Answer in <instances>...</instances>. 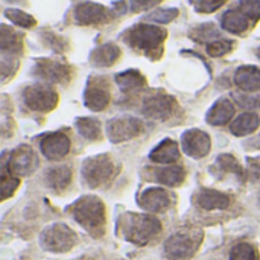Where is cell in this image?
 Wrapping results in <instances>:
<instances>
[{"instance_id":"cell-11","label":"cell","mask_w":260,"mask_h":260,"mask_svg":"<svg viewBox=\"0 0 260 260\" xmlns=\"http://www.w3.org/2000/svg\"><path fill=\"white\" fill-rule=\"evenodd\" d=\"M183 151L192 158H203L210 152V137L201 129H189L181 136Z\"/></svg>"},{"instance_id":"cell-16","label":"cell","mask_w":260,"mask_h":260,"mask_svg":"<svg viewBox=\"0 0 260 260\" xmlns=\"http://www.w3.org/2000/svg\"><path fill=\"white\" fill-rule=\"evenodd\" d=\"M139 206L151 213H161L171 206V197L165 189L149 187L139 197Z\"/></svg>"},{"instance_id":"cell-4","label":"cell","mask_w":260,"mask_h":260,"mask_svg":"<svg viewBox=\"0 0 260 260\" xmlns=\"http://www.w3.org/2000/svg\"><path fill=\"white\" fill-rule=\"evenodd\" d=\"M41 247L50 253H67L76 244L75 232L66 224H53L43 230L40 236Z\"/></svg>"},{"instance_id":"cell-35","label":"cell","mask_w":260,"mask_h":260,"mask_svg":"<svg viewBox=\"0 0 260 260\" xmlns=\"http://www.w3.org/2000/svg\"><path fill=\"white\" fill-rule=\"evenodd\" d=\"M236 102L245 110H256L260 107V93L250 94V93H233Z\"/></svg>"},{"instance_id":"cell-10","label":"cell","mask_w":260,"mask_h":260,"mask_svg":"<svg viewBox=\"0 0 260 260\" xmlns=\"http://www.w3.org/2000/svg\"><path fill=\"white\" fill-rule=\"evenodd\" d=\"M84 104L91 111H102L110 104V90L108 84L102 78H90L85 93Z\"/></svg>"},{"instance_id":"cell-18","label":"cell","mask_w":260,"mask_h":260,"mask_svg":"<svg viewBox=\"0 0 260 260\" xmlns=\"http://www.w3.org/2000/svg\"><path fill=\"white\" fill-rule=\"evenodd\" d=\"M233 116H235V107L232 101L227 98H222L210 107L206 119L210 125L218 126V125H225L227 122H230Z\"/></svg>"},{"instance_id":"cell-34","label":"cell","mask_w":260,"mask_h":260,"mask_svg":"<svg viewBox=\"0 0 260 260\" xmlns=\"http://www.w3.org/2000/svg\"><path fill=\"white\" fill-rule=\"evenodd\" d=\"M177 17H178L177 8H163V9H157L152 14H149L148 20L160 23V24H166V23H171L172 20H175Z\"/></svg>"},{"instance_id":"cell-12","label":"cell","mask_w":260,"mask_h":260,"mask_svg":"<svg viewBox=\"0 0 260 260\" xmlns=\"http://www.w3.org/2000/svg\"><path fill=\"white\" fill-rule=\"evenodd\" d=\"M175 110L174 98L168 94H154L143 101V114L149 119L166 120Z\"/></svg>"},{"instance_id":"cell-20","label":"cell","mask_w":260,"mask_h":260,"mask_svg":"<svg viewBox=\"0 0 260 260\" xmlns=\"http://www.w3.org/2000/svg\"><path fill=\"white\" fill-rule=\"evenodd\" d=\"M120 58V49L119 46L113 43H105L99 46L96 50H93L90 61L96 67H110Z\"/></svg>"},{"instance_id":"cell-7","label":"cell","mask_w":260,"mask_h":260,"mask_svg":"<svg viewBox=\"0 0 260 260\" xmlns=\"http://www.w3.org/2000/svg\"><path fill=\"white\" fill-rule=\"evenodd\" d=\"M143 125L133 116H119L107 123V134L113 143L126 142L140 134Z\"/></svg>"},{"instance_id":"cell-23","label":"cell","mask_w":260,"mask_h":260,"mask_svg":"<svg viewBox=\"0 0 260 260\" xmlns=\"http://www.w3.org/2000/svg\"><path fill=\"white\" fill-rule=\"evenodd\" d=\"M259 125L260 119L256 113H244L232 122L230 131H232V134L242 137V136L254 133L259 128Z\"/></svg>"},{"instance_id":"cell-32","label":"cell","mask_w":260,"mask_h":260,"mask_svg":"<svg viewBox=\"0 0 260 260\" xmlns=\"http://www.w3.org/2000/svg\"><path fill=\"white\" fill-rule=\"evenodd\" d=\"M216 165L224 171V172H232L235 175H238L239 178H244V169L241 168V165L238 163V160L233 155L224 154L221 157H218Z\"/></svg>"},{"instance_id":"cell-14","label":"cell","mask_w":260,"mask_h":260,"mask_svg":"<svg viewBox=\"0 0 260 260\" xmlns=\"http://www.w3.org/2000/svg\"><path fill=\"white\" fill-rule=\"evenodd\" d=\"M34 75L49 82H67L70 79V67L55 59H38L34 67Z\"/></svg>"},{"instance_id":"cell-17","label":"cell","mask_w":260,"mask_h":260,"mask_svg":"<svg viewBox=\"0 0 260 260\" xmlns=\"http://www.w3.org/2000/svg\"><path fill=\"white\" fill-rule=\"evenodd\" d=\"M235 84L247 91H257L260 90V69L256 66H242L235 73Z\"/></svg>"},{"instance_id":"cell-9","label":"cell","mask_w":260,"mask_h":260,"mask_svg":"<svg viewBox=\"0 0 260 260\" xmlns=\"http://www.w3.org/2000/svg\"><path fill=\"white\" fill-rule=\"evenodd\" d=\"M38 166V157L35 155L34 149L29 146H18L12 154L11 158L8 160V171L14 177H26L30 175Z\"/></svg>"},{"instance_id":"cell-30","label":"cell","mask_w":260,"mask_h":260,"mask_svg":"<svg viewBox=\"0 0 260 260\" xmlns=\"http://www.w3.org/2000/svg\"><path fill=\"white\" fill-rule=\"evenodd\" d=\"M230 260H259V253L251 244L242 242L232 248Z\"/></svg>"},{"instance_id":"cell-6","label":"cell","mask_w":260,"mask_h":260,"mask_svg":"<svg viewBox=\"0 0 260 260\" xmlns=\"http://www.w3.org/2000/svg\"><path fill=\"white\" fill-rule=\"evenodd\" d=\"M23 99L27 108L34 110V111H40V113H47L52 111L56 104H58V93L49 87V85H41V84H35V85H29L24 93H23Z\"/></svg>"},{"instance_id":"cell-19","label":"cell","mask_w":260,"mask_h":260,"mask_svg":"<svg viewBox=\"0 0 260 260\" xmlns=\"http://www.w3.org/2000/svg\"><path fill=\"white\" fill-rule=\"evenodd\" d=\"M197 203L204 210H216V209L222 210L230 206V197L218 190L204 189L198 193Z\"/></svg>"},{"instance_id":"cell-33","label":"cell","mask_w":260,"mask_h":260,"mask_svg":"<svg viewBox=\"0 0 260 260\" xmlns=\"http://www.w3.org/2000/svg\"><path fill=\"white\" fill-rule=\"evenodd\" d=\"M233 49V43L230 40H224V38H218L213 40L207 44V53L213 58H219L224 56L225 53H229Z\"/></svg>"},{"instance_id":"cell-29","label":"cell","mask_w":260,"mask_h":260,"mask_svg":"<svg viewBox=\"0 0 260 260\" xmlns=\"http://www.w3.org/2000/svg\"><path fill=\"white\" fill-rule=\"evenodd\" d=\"M5 17H6L8 20H11L14 24L20 26V27H26V29L37 24L35 18H34L30 14H27V12H24V11H21V9H14V8L5 9Z\"/></svg>"},{"instance_id":"cell-8","label":"cell","mask_w":260,"mask_h":260,"mask_svg":"<svg viewBox=\"0 0 260 260\" xmlns=\"http://www.w3.org/2000/svg\"><path fill=\"white\" fill-rule=\"evenodd\" d=\"M198 242L200 241H197L193 235L175 233L165 242V251L169 259L187 260L197 253Z\"/></svg>"},{"instance_id":"cell-41","label":"cell","mask_w":260,"mask_h":260,"mask_svg":"<svg viewBox=\"0 0 260 260\" xmlns=\"http://www.w3.org/2000/svg\"><path fill=\"white\" fill-rule=\"evenodd\" d=\"M257 56H259V58H260V47H259V49H257Z\"/></svg>"},{"instance_id":"cell-42","label":"cell","mask_w":260,"mask_h":260,"mask_svg":"<svg viewBox=\"0 0 260 260\" xmlns=\"http://www.w3.org/2000/svg\"><path fill=\"white\" fill-rule=\"evenodd\" d=\"M8 2H18V0H8Z\"/></svg>"},{"instance_id":"cell-39","label":"cell","mask_w":260,"mask_h":260,"mask_svg":"<svg viewBox=\"0 0 260 260\" xmlns=\"http://www.w3.org/2000/svg\"><path fill=\"white\" fill-rule=\"evenodd\" d=\"M161 0H131V9L134 12H142V11H146L155 5H158Z\"/></svg>"},{"instance_id":"cell-26","label":"cell","mask_w":260,"mask_h":260,"mask_svg":"<svg viewBox=\"0 0 260 260\" xmlns=\"http://www.w3.org/2000/svg\"><path fill=\"white\" fill-rule=\"evenodd\" d=\"M46 181L47 186L56 192L64 190L70 181H72V171L69 166H56L49 169V172L46 174Z\"/></svg>"},{"instance_id":"cell-1","label":"cell","mask_w":260,"mask_h":260,"mask_svg":"<svg viewBox=\"0 0 260 260\" xmlns=\"http://www.w3.org/2000/svg\"><path fill=\"white\" fill-rule=\"evenodd\" d=\"M73 218L91 236H101L105 229V206L96 197H84L72 207Z\"/></svg>"},{"instance_id":"cell-27","label":"cell","mask_w":260,"mask_h":260,"mask_svg":"<svg viewBox=\"0 0 260 260\" xmlns=\"http://www.w3.org/2000/svg\"><path fill=\"white\" fill-rule=\"evenodd\" d=\"M157 180L166 186L177 187L183 183L184 180V169L180 166H171L165 169H158L157 172Z\"/></svg>"},{"instance_id":"cell-40","label":"cell","mask_w":260,"mask_h":260,"mask_svg":"<svg viewBox=\"0 0 260 260\" xmlns=\"http://www.w3.org/2000/svg\"><path fill=\"white\" fill-rule=\"evenodd\" d=\"M250 172L253 174V177L260 178V161H253V160H250Z\"/></svg>"},{"instance_id":"cell-24","label":"cell","mask_w":260,"mask_h":260,"mask_svg":"<svg viewBox=\"0 0 260 260\" xmlns=\"http://www.w3.org/2000/svg\"><path fill=\"white\" fill-rule=\"evenodd\" d=\"M116 82L122 91H137L146 85V78L139 70H125L116 75Z\"/></svg>"},{"instance_id":"cell-37","label":"cell","mask_w":260,"mask_h":260,"mask_svg":"<svg viewBox=\"0 0 260 260\" xmlns=\"http://www.w3.org/2000/svg\"><path fill=\"white\" fill-rule=\"evenodd\" d=\"M239 11L245 14L250 20H259L260 18V0H241L239 2Z\"/></svg>"},{"instance_id":"cell-21","label":"cell","mask_w":260,"mask_h":260,"mask_svg":"<svg viewBox=\"0 0 260 260\" xmlns=\"http://www.w3.org/2000/svg\"><path fill=\"white\" fill-rule=\"evenodd\" d=\"M149 158L155 163H161V165H171L175 163L180 158V149L178 145L171 140L166 139L161 143L157 145V148L149 154Z\"/></svg>"},{"instance_id":"cell-22","label":"cell","mask_w":260,"mask_h":260,"mask_svg":"<svg viewBox=\"0 0 260 260\" xmlns=\"http://www.w3.org/2000/svg\"><path fill=\"white\" fill-rule=\"evenodd\" d=\"M221 26L227 32H232V34H244L248 29V26H250V18L245 14H242L239 9H232V11H227L222 15Z\"/></svg>"},{"instance_id":"cell-31","label":"cell","mask_w":260,"mask_h":260,"mask_svg":"<svg viewBox=\"0 0 260 260\" xmlns=\"http://www.w3.org/2000/svg\"><path fill=\"white\" fill-rule=\"evenodd\" d=\"M2 184V200L5 201V200H8L15 190H17V187H18V184H20V181H18V178L17 177H14L9 171H8V168L5 166L3 168V172H2V181H0Z\"/></svg>"},{"instance_id":"cell-2","label":"cell","mask_w":260,"mask_h":260,"mask_svg":"<svg viewBox=\"0 0 260 260\" xmlns=\"http://www.w3.org/2000/svg\"><path fill=\"white\" fill-rule=\"evenodd\" d=\"M161 232V224L157 218L142 213H128L123 218L125 239L136 245L149 244Z\"/></svg>"},{"instance_id":"cell-3","label":"cell","mask_w":260,"mask_h":260,"mask_svg":"<svg viewBox=\"0 0 260 260\" xmlns=\"http://www.w3.org/2000/svg\"><path fill=\"white\" fill-rule=\"evenodd\" d=\"M166 35H168V32L165 29L158 27V26L140 23V24L133 26L125 34V40L134 49H139V50L151 55V53H158L160 52L161 44L166 40Z\"/></svg>"},{"instance_id":"cell-13","label":"cell","mask_w":260,"mask_h":260,"mask_svg":"<svg viewBox=\"0 0 260 260\" xmlns=\"http://www.w3.org/2000/svg\"><path fill=\"white\" fill-rule=\"evenodd\" d=\"M108 17H110L108 9L101 3L84 2L75 8V20L78 24H82V26L101 24V23L107 21Z\"/></svg>"},{"instance_id":"cell-36","label":"cell","mask_w":260,"mask_h":260,"mask_svg":"<svg viewBox=\"0 0 260 260\" xmlns=\"http://www.w3.org/2000/svg\"><path fill=\"white\" fill-rule=\"evenodd\" d=\"M218 37H219V30L212 23L203 24V26L197 27L193 30V34H192V38H195L198 41H210L212 38H216L218 40Z\"/></svg>"},{"instance_id":"cell-5","label":"cell","mask_w":260,"mask_h":260,"mask_svg":"<svg viewBox=\"0 0 260 260\" xmlns=\"http://www.w3.org/2000/svg\"><path fill=\"white\" fill-rule=\"evenodd\" d=\"M114 172V165L107 155L90 157L82 165V175L90 187H99L107 183Z\"/></svg>"},{"instance_id":"cell-38","label":"cell","mask_w":260,"mask_h":260,"mask_svg":"<svg viewBox=\"0 0 260 260\" xmlns=\"http://www.w3.org/2000/svg\"><path fill=\"white\" fill-rule=\"evenodd\" d=\"M227 0H195L193 6L197 12L201 14H212L215 11H218Z\"/></svg>"},{"instance_id":"cell-25","label":"cell","mask_w":260,"mask_h":260,"mask_svg":"<svg viewBox=\"0 0 260 260\" xmlns=\"http://www.w3.org/2000/svg\"><path fill=\"white\" fill-rule=\"evenodd\" d=\"M0 47H2V55H6V56H12L15 53H20L23 49L21 35L3 24L2 26V35H0Z\"/></svg>"},{"instance_id":"cell-28","label":"cell","mask_w":260,"mask_h":260,"mask_svg":"<svg viewBox=\"0 0 260 260\" xmlns=\"http://www.w3.org/2000/svg\"><path fill=\"white\" fill-rule=\"evenodd\" d=\"M76 128L79 134L87 140H96L101 136V125L98 120L90 117H79L76 120Z\"/></svg>"},{"instance_id":"cell-15","label":"cell","mask_w":260,"mask_h":260,"mask_svg":"<svg viewBox=\"0 0 260 260\" xmlns=\"http://www.w3.org/2000/svg\"><path fill=\"white\" fill-rule=\"evenodd\" d=\"M40 148L46 158L61 160L70 151V139L64 133H52L43 137Z\"/></svg>"}]
</instances>
